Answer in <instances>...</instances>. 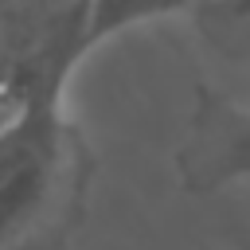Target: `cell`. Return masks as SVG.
I'll use <instances>...</instances> for the list:
<instances>
[{
  "mask_svg": "<svg viewBox=\"0 0 250 250\" xmlns=\"http://www.w3.org/2000/svg\"><path fill=\"white\" fill-rule=\"evenodd\" d=\"M82 59L62 20L12 74L0 109V250H55L82 219L90 152L66 113V82Z\"/></svg>",
  "mask_w": 250,
  "mask_h": 250,
  "instance_id": "cell-1",
  "label": "cell"
},
{
  "mask_svg": "<svg viewBox=\"0 0 250 250\" xmlns=\"http://www.w3.org/2000/svg\"><path fill=\"white\" fill-rule=\"evenodd\" d=\"M176 180L195 195L250 180V105L199 90L176 148Z\"/></svg>",
  "mask_w": 250,
  "mask_h": 250,
  "instance_id": "cell-2",
  "label": "cell"
},
{
  "mask_svg": "<svg viewBox=\"0 0 250 250\" xmlns=\"http://www.w3.org/2000/svg\"><path fill=\"white\" fill-rule=\"evenodd\" d=\"M191 4L195 0H82L78 12L66 16V23L74 27L78 47L90 55L105 39H117V35H125L133 27H145V23L180 16Z\"/></svg>",
  "mask_w": 250,
  "mask_h": 250,
  "instance_id": "cell-3",
  "label": "cell"
},
{
  "mask_svg": "<svg viewBox=\"0 0 250 250\" xmlns=\"http://www.w3.org/2000/svg\"><path fill=\"white\" fill-rule=\"evenodd\" d=\"M78 4H82V0H70V12H78ZM70 12H66V16H70Z\"/></svg>",
  "mask_w": 250,
  "mask_h": 250,
  "instance_id": "cell-4",
  "label": "cell"
},
{
  "mask_svg": "<svg viewBox=\"0 0 250 250\" xmlns=\"http://www.w3.org/2000/svg\"><path fill=\"white\" fill-rule=\"evenodd\" d=\"M242 4H246V0H238V8H242Z\"/></svg>",
  "mask_w": 250,
  "mask_h": 250,
  "instance_id": "cell-5",
  "label": "cell"
}]
</instances>
